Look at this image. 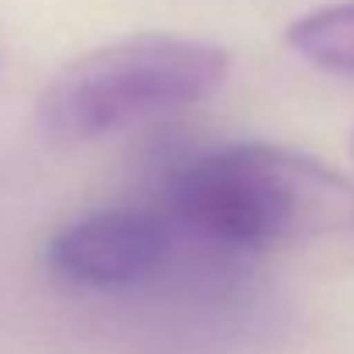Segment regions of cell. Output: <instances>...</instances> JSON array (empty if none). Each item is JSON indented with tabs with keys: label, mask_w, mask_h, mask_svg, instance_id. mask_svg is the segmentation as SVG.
<instances>
[{
	"label": "cell",
	"mask_w": 354,
	"mask_h": 354,
	"mask_svg": "<svg viewBox=\"0 0 354 354\" xmlns=\"http://www.w3.org/2000/svg\"><path fill=\"white\" fill-rule=\"evenodd\" d=\"M176 231L224 251L351 234L354 183L327 162L268 141H234L179 162L165 179Z\"/></svg>",
	"instance_id": "6da1fadb"
},
{
	"label": "cell",
	"mask_w": 354,
	"mask_h": 354,
	"mask_svg": "<svg viewBox=\"0 0 354 354\" xmlns=\"http://www.w3.org/2000/svg\"><path fill=\"white\" fill-rule=\"evenodd\" d=\"M286 45L330 73L354 76V3H327L286 28Z\"/></svg>",
	"instance_id": "277c9868"
},
{
	"label": "cell",
	"mask_w": 354,
	"mask_h": 354,
	"mask_svg": "<svg viewBox=\"0 0 354 354\" xmlns=\"http://www.w3.org/2000/svg\"><path fill=\"white\" fill-rule=\"evenodd\" d=\"M176 237L165 210L107 207L62 224L45 244V261L66 286L131 289L162 272Z\"/></svg>",
	"instance_id": "3957f363"
},
{
	"label": "cell",
	"mask_w": 354,
	"mask_h": 354,
	"mask_svg": "<svg viewBox=\"0 0 354 354\" xmlns=\"http://www.w3.org/2000/svg\"><path fill=\"white\" fill-rule=\"evenodd\" d=\"M227 73L231 52L217 41L172 31L127 35L55 73L38 100V127L62 145L93 141L210 97Z\"/></svg>",
	"instance_id": "7a4b0ae2"
}]
</instances>
